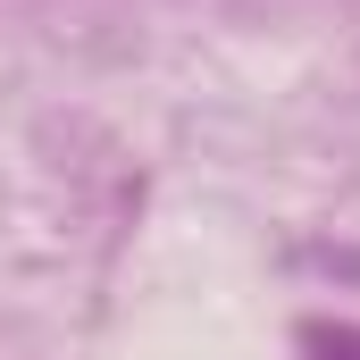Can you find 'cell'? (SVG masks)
Returning <instances> with one entry per match:
<instances>
[{
  "label": "cell",
  "mask_w": 360,
  "mask_h": 360,
  "mask_svg": "<svg viewBox=\"0 0 360 360\" xmlns=\"http://www.w3.org/2000/svg\"><path fill=\"white\" fill-rule=\"evenodd\" d=\"M310 352H319V360H360V335H344V327L327 335V327H319V335H310Z\"/></svg>",
  "instance_id": "1"
}]
</instances>
